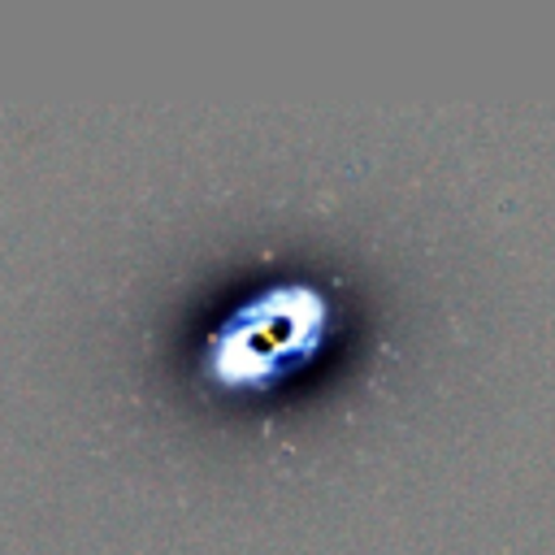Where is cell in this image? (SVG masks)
Instances as JSON below:
<instances>
[{"instance_id":"cell-1","label":"cell","mask_w":555,"mask_h":555,"mask_svg":"<svg viewBox=\"0 0 555 555\" xmlns=\"http://www.w3.org/2000/svg\"><path fill=\"white\" fill-rule=\"evenodd\" d=\"M317 325H321L317 299L308 291H299V286L264 295V299H251L247 308L234 312V325L221 330V338H217L221 369H230L238 356H247L256 343H264L251 377H269L291 351H312Z\"/></svg>"}]
</instances>
